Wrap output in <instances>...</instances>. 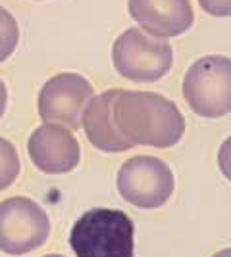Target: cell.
Masks as SVG:
<instances>
[{"label":"cell","instance_id":"5b68a950","mask_svg":"<svg viewBox=\"0 0 231 257\" xmlns=\"http://www.w3.org/2000/svg\"><path fill=\"white\" fill-rule=\"evenodd\" d=\"M174 173L158 158L135 156L123 161L118 171V192L139 209H156L174 194Z\"/></svg>","mask_w":231,"mask_h":257},{"label":"cell","instance_id":"9c48e42d","mask_svg":"<svg viewBox=\"0 0 231 257\" xmlns=\"http://www.w3.org/2000/svg\"><path fill=\"white\" fill-rule=\"evenodd\" d=\"M133 22L156 39H174L187 33L195 23L191 0H127Z\"/></svg>","mask_w":231,"mask_h":257},{"label":"cell","instance_id":"8992f818","mask_svg":"<svg viewBox=\"0 0 231 257\" xmlns=\"http://www.w3.org/2000/svg\"><path fill=\"white\" fill-rule=\"evenodd\" d=\"M50 234V221L31 198L14 196L0 202V251L23 255L41 247Z\"/></svg>","mask_w":231,"mask_h":257},{"label":"cell","instance_id":"7a4b0ae2","mask_svg":"<svg viewBox=\"0 0 231 257\" xmlns=\"http://www.w3.org/2000/svg\"><path fill=\"white\" fill-rule=\"evenodd\" d=\"M133 221L121 209L93 207L81 215L69 232L75 257H135Z\"/></svg>","mask_w":231,"mask_h":257},{"label":"cell","instance_id":"9a60e30c","mask_svg":"<svg viewBox=\"0 0 231 257\" xmlns=\"http://www.w3.org/2000/svg\"><path fill=\"white\" fill-rule=\"evenodd\" d=\"M6 104H8V90H6V85L0 81V117L6 111Z\"/></svg>","mask_w":231,"mask_h":257},{"label":"cell","instance_id":"277c9868","mask_svg":"<svg viewBox=\"0 0 231 257\" xmlns=\"http://www.w3.org/2000/svg\"><path fill=\"white\" fill-rule=\"evenodd\" d=\"M112 62L116 71L133 83H154L170 73L174 48L168 41L131 27L116 39L112 46Z\"/></svg>","mask_w":231,"mask_h":257},{"label":"cell","instance_id":"3957f363","mask_svg":"<svg viewBox=\"0 0 231 257\" xmlns=\"http://www.w3.org/2000/svg\"><path fill=\"white\" fill-rule=\"evenodd\" d=\"M183 98L198 117L218 119L231 113V58H198L183 77Z\"/></svg>","mask_w":231,"mask_h":257},{"label":"cell","instance_id":"52a82bcc","mask_svg":"<svg viewBox=\"0 0 231 257\" xmlns=\"http://www.w3.org/2000/svg\"><path fill=\"white\" fill-rule=\"evenodd\" d=\"M93 96V85L83 75L58 73L50 77L39 92V115L46 123H64L69 131H75Z\"/></svg>","mask_w":231,"mask_h":257},{"label":"cell","instance_id":"8fae6325","mask_svg":"<svg viewBox=\"0 0 231 257\" xmlns=\"http://www.w3.org/2000/svg\"><path fill=\"white\" fill-rule=\"evenodd\" d=\"M20 41V27L16 18L0 6V64L10 58Z\"/></svg>","mask_w":231,"mask_h":257},{"label":"cell","instance_id":"30bf717a","mask_svg":"<svg viewBox=\"0 0 231 257\" xmlns=\"http://www.w3.org/2000/svg\"><path fill=\"white\" fill-rule=\"evenodd\" d=\"M116 90L118 88H110L99 96H93L81 115V125L85 128L89 142L97 150L108 154H120L133 148L131 142L121 137L112 121V102L116 96Z\"/></svg>","mask_w":231,"mask_h":257},{"label":"cell","instance_id":"5bb4252c","mask_svg":"<svg viewBox=\"0 0 231 257\" xmlns=\"http://www.w3.org/2000/svg\"><path fill=\"white\" fill-rule=\"evenodd\" d=\"M218 167H220L221 175L231 182V137L223 140L218 152Z\"/></svg>","mask_w":231,"mask_h":257},{"label":"cell","instance_id":"e0dca14e","mask_svg":"<svg viewBox=\"0 0 231 257\" xmlns=\"http://www.w3.org/2000/svg\"><path fill=\"white\" fill-rule=\"evenodd\" d=\"M44 257H64V255H44Z\"/></svg>","mask_w":231,"mask_h":257},{"label":"cell","instance_id":"2e32d148","mask_svg":"<svg viewBox=\"0 0 231 257\" xmlns=\"http://www.w3.org/2000/svg\"><path fill=\"white\" fill-rule=\"evenodd\" d=\"M214 257H231V247H227V249H221V251H218Z\"/></svg>","mask_w":231,"mask_h":257},{"label":"cell","instance_id":"4fadbf2b","mask_svg":"<svg viewBox=\"0 0 231 257\" xmlns=\"http://www.w3.org/2000/svg\"><path fill=\"white\" fill-rule=\"evenodd\" d=\"M198 6L214 18H229L231 0H198Z\"/></svg>","mask_w":231,"mask_h":257},{"label":"cell","instance_id":"6da1fadb","mask_svg":"<svg viewBox=\"0 0 231 257\" xmlns=\"http://www.w3.org/2000/svg\"><path fill=\"white\" fill-rule=\"evenodd\" d=\"M112 121L133 146L172 148L185 135L183 113L158 92L118 88L112 102Z\"/></svg>","mask_w":231,"mask_h":257},{"label":"cell","instance_id":"ba28073f","mask_svg":"<svg viewBox=\"0 0 231 257\" xmlns=\"http://www.w3.org/2000/svg\"><path fill=\"white\" fill-rule=\"evenodd\" d=\"M27 152L33 165L48 175H62L75 169L81 160L79 140L73 133L58 123H44L29 137Z\"/></svg>","mask_w":231,"mask_h":257},{"label":"cell","instance_id":"7c38bea8","mask_svg":"<svg viewBox=\"0 0 231 257\" xmlns=\"http://www.w3.org/2000/svg\"><path fill=\"white\" fill-rule=\"evenodd\" d=\"M20 175V158L14 144L0 137V190L8 188Z\"/></svg>","mask_w":231,"mask_h":257}]
</instances>
